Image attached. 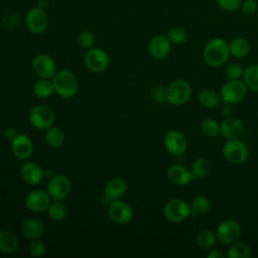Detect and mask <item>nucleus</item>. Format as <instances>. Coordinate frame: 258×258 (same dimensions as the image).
I'll return each mask as SVG.
<instances>
[{
  "label": "nucleus",
  "mask_w": 258,
  "mask_h": 258,
  "mask_svg": "<svg viewBox=\"0 0 258 258\" xmlns=\"http://www.w3.org/2000/svg\"><path fill=\"white\" fill-rule=\"evenodd\" d=\"M19 19H20V17L18 14H9V15L4 16L0 20V25L2 28L6 29V30H11L18 24Z\"/></svg>",
  "instance_id": "40"
},
{
  "label": "nucleus",
  "mask_w": 258,
  "mask_h": 258,
  "mask_svg": "<svg viewBox=\"0 0 258 258\" xmlns=\"http://www.w3.org/2000/svg\"><path fill=\"white\" fill-rule=\"evenodd\" d=\"M243 129L242 121L236 116H228L220 123V134L226 139L238 138Z\"/></svg>",
  "instance_id": "19"
},
{
  "label": "nucleus",
  "mask_w": 258,
  "mask_h": 258,
  "mask_svg": "<svg viewBox=\"0 0 258 258\" xmlns=\"http://www.w3.org/2000/svg\"><path fill=\"white\" fill-rule=\"evenodd\" d=\"M190 173L192 178L200 179L206 177L211 170V163L205 157L197 158L190 165Z\"/></svg>",
  "instance_id": "27"
},
{
  "label": "nucleus",
  "mask_w": 258,
  "mask_h": 258,
  "mask_svg": "<svg viewBox=\"0 0 258 258\" xmlns=\"http://www.w3.org/2000/svg\"><path fill=\"white\" fill-rule=\"evenodd\" d=\"M223 155L232 164H242L249 156V148L239 138L227 139L223 146Z\"/></svg>",
  "instance_id": "5"
},
{
  "label": "nucleus",
  "mask_w": 258,
  "mask_h": 258,
  "mask_svg": "<svg viewBox=\"0 0 258 258\" xmlns=\"http://www.w3.org/2000/svg\"><path fill=\"white\" fill-rule=\"evenodd\" d=\"M108 216L110 220L116 224L124 225L133 218V209L131 206L120 200H113L108 208Z\"/></svg>",
  "instance_id": "11"
},
{
  "label": "nucleus",
  "mask_w": 258,
  "mask_h": 258,
  "mask_svg": "<svg viewBox=\"0 0 258 258\" xmlns=\"http://www.w3.org/2000/svg\"><path fill=\"white\" fill-rule=\"evenodd\" d=\"M20 232L26 239L35 240L43 236L44 227L39 220L35 218H26L20 223Z\"/></svg>",
  "instance_id": "21"
},
{
  "label": "nucleus",
  "mask_w": 258,
  "mask_h": 258,
  "mask_svg": "<svg viewBox=\"0 0 258 258\" xmlns=\"http://www.w3.org/2000/svg\"><path fill=\"white\" fill-rule=\"evenodd\" d=\"M190 217L197 215H205L211 210V202L208 198L203 196L196 197L190 203Z\"/></svg>",
  "instance_id": "30"
},
{
  "label": "nucleus",
  "mask_w": 258,
  "mask_h": 258,
  "mask_svg": "<svg viewBox=\"0 0 258 258\" xmlns=\"http://www.w3.org/2000/svg\"><path fill=\"white\" fill-rule=\"evenodd\" d=\"M71 188V180L64 174L52 175L47 183V192L53 201H61L66 199L69 196Z\"/></svg>",
  "instance_id": "10"
},
{
  "label": "nucleus",
  "mask_w": 258,
  "mask_h": 258,
  "mask_svg": "<svg viewBox=\"0 0 258 258\" xmlns=\"http://www.w3.org/2000/svg\"><path fill=\"white\" fill-rule=\"evenodd\" d=\"M198 100L200 105H202V107L206 108V109H215L217 108L222 99L220 94H218L216 91L212 90V89H204L199 93L198 96Z\"/></svg>",
  "instance_id": "24"
},
{
  "label": "nucleus",
  "mask_w": 258,
  "mask_h": 258,
  "mask_svg": "<svg viewBox=\"0 0 258 258\" xmlns=\"http://www.w3.org/2000/svg\"><path fill=\"white\" fill-rule=\"evenodd\" d=\"M19 246L18 237L9 230H0V253H14Z\"/></svg>",
  "instance_id": "23"
},
{
  "label": "nucleus",
  "mask_w": 258,
  "mask_h": 258,
  "mask_svg": "<svg viewBox=\"0 0 258 258\" xmlns=\"http://www.w3.org/2000/svg\"><path fill=\"white\" fill-rule=\"evenodd\" d=\"M11 151L17 159L26 160L33 152L32 140L26 134H17L11 140Z\"/></svg>",
  "instance_id": "16"
},
{
  "label": "nucleus",
  "mask_w": 258,
  "mask_h": 258,
  "mask_svg": "<svg viewBox=\"0 0 258 258\" xmlns=\"http://www.w3.org/2000/svg\"><path fill=\"white\" fill-rule=\"evenodd\" d=\"M197 245L203 249H211L217 242L216 234L210 230H201L196 236Z\"/></svg>",
  "instance_id": "32"
},
{
  "label": "nucleus",
  "mask_w": 258,
  "mask_h": 258,
  "mask_svg": "<svg viewBox=\"0 0 258 258\" xmlns=\"http://www.w3.org/2000/svg\"><path fill=\"white\" fill-rule=\"evenodd\" d=\"M163 145L169 154L180 156L186 151L187 139L180 131L170 130L164 135Z\"/></svg>",
  "instance_id": "12"
},
{
  "label": "nucleus",
  "mask_w": 258,
  "mask_h": 258,
  "mask_svg": "<svg viewBox=\"0 0 258 258\" xmlns=\"http://www.w3.org/2000/svg\"><path fill=\"white\" fill-rule=\"evenodd\" d=\"M25 25L34 34L43 32L47 26V15L40 7H34L27 11L25 15Z\"/></svg>",
  "instance_id": "15"
},
{
  "label": "nucleus",
  "mask_w": 258,
  "mask_h": 258,
  "mask_svg": "<svg viewBox=\"0 0 258 258\" xmlns=\"http://www.w3.org/2000/svg\"><path fill=\"white\" fill-rule=\"evenodd\" d=\"M242 228L238 221L234 219H226L222 221L216 229L217 241L224 245H231L237 242L241 236Z\"/></svg>",
  "instance_id": "7"
},
{
  "label": "nucleus",
  "mask_w": 258,
  "mask_h": 258,
  "mask_svg": "<svg viewBox=\"0 0 258 258\" xmlns=\"http://www.w3.org/2000/svg\"><path fill=\"white\" fill-rule=\"evenodd\" d=\"M167 37L169 38L171 43L174 44H182L186 41L187 33L184 28L180 26H173L167 32Z\"/></svg>",
  "instance_id": "35"
},
{
  "label": "nucleus",
  "mask_w": 258,
  "mask_h": 258,
  "mask_svg": "<svg viewBox=\"0 0 258 258\" xmlns=\"http://www.w3.org/2000/svg\"><path fill=\"white\" fill-rule=\"evenodd\" d=\"M66 140L64 132L59 127L51 126L46 130L45 133V141L48 146L52 148H58L62 146Z\"/></svg>",
  "instance_id": "28"
},
{
  "label": "nucleus",
  "mask_w": 258,
  "mask_h": 258,
  "mask_svg": "<svg viewBox=\"0 0 258 258\" xmlns=\"http://www.w3.org/2000/svg\"><path fill=\"white\" fill-rule=\"evenodd\" d=\"M201 130L208 137H216L220 134V124L213 118H207L202 122Z\"/></svg>",
  "instance_id": "34"
},
{
  "label": "nucleus",
  "mask_w": 258,
  "mask_h": 258,
  "mask_svg": "<svg viewBox=\"0 0 258 258\" xmlns=\"http://www.w3.org/2000/svg\"><path fill=\"white\" fill-rule=\"evenodd\" d=\"M127 191V182L119 177L110 179L104 187V194L111 200H117L123 197Z\"/></svg>",
  "instance_id": "22"
},
{
  "label": "nucleus",
  "mask_w": 258,
  "mask_h": 258,
  "mask_svg": "<svg viewBox=\"0 0 258 258\" xmlns=\"http://www.w3.org/2000/svg\"><path fill=\"white\" fill-rule=\"evenodd\" d=\"M28 119L34 128L38 130H47L53 126L54 112L51 108L45 105H36L30 110Z\"/></svg>",
  "instance_id": "8"
},
{
  "label": "nucleus",
  "mask_w": 258,
  "mask_h": 258,
  "mask_svg": "<svg viewBox=\"0 0 258 258\" xmlns=\"http://www.w3.org/2000/svg\"><path fill=\"white\" fill-rule=\"evenodd\" d=\"M151 99L156 104H162L166 102V88L162 86H156L151 91Z\"/></svg>",
  "instance_id": "41"
},
{
  "label": "nucleus",
  "mask_w": 258,
  "mask_h": 258,
  "mask_svg": "<svg viewBox=\"0 0 258 258\" xmlns=\"http://www.w3.org/2000/svg\"><path fill=\"white\" fill-rule=\"evenodd\" d=\"M52 84L54 92L63 99L73 98L79 89L77 77L67 70L56 72L52 77Z\"/></svg>",
  "instance_id": "2"
},
{
  "label": "nucleus",
  "mask_w": 258,
  "mask_h": 258,
  "mask_svg": "<svg viewBox=\"0 0 258 258\" xmlns=\"http://www.w3.org/2000/svg\"><path fill=\"white\" fill-rule=\"evenodd\" d=\"M170 40L167 35L157 34L151 38L148 44L149 54L155 59H163L165 58L171 48Z\"/></svg>",
  "instance_id": "17"
},
{
  "label": "nucleus",
  "mask_w": 258,
  "mask_h": 258,
  "mask_svg": "<svg viewBox=\"0 0 258 258\" xmlns=\"http://www.w3.org/2000/svg\"><path fill=\"white\" fill-rule=\"evenodd\" d=\"M225 73L229 80H239L243 77L244 69L239 63H230L226 67Z\"/></svg>",
  "instance_id": "38"
},
{
  "label": "nucleus",
  "mask_w": 258,
  "mask_h": 258,
  "mask_svg": "<svg viewBox=\"0 0 258 258\" xmlns=\"http://www.w3.org/2000/svg\"><path fill=\"white\" fill-rule=\"evenodd\" d=\"M230 54L236 58L245 57L250 51V44L243 37H236L229 43Z\"/></svg>",
  "instance_id": "25"
},
{
  "label": "nucleus",
  "mask_w": 258,
  "mask_h": 258,
  "mask_svg": "<svg viewBox=\"0 0 258 258\" xmlns=\"http://www.w3.org/2000/svg\"><path fill=\"white\" fill-rule=\"evenodd\" d=\"M28 252L33 257H41V256H43L45 254V252H46V244H45V242L43 240H41L40 238L33 240V242H31V244L29 245Z\"/></svg>",
  "instance_id": "36"
},
{
  "label": "nucleus",
  "mask_w": 258,
  "mask_h": 258,
  "mask_svg": "<svg viewBox=\"0 0 258 258\" xmlns=\"http://www.w3.org/2000/svg\"><path fill=\"white\" fill-rule=\"evenodd\" d=\"M78 42L80 44L81 47L83 48H87L90 49L92 47H94L95 44V36L91 31L88 30H84L82 31L79 36H78Z\"/></svg>",
  "instance_id": "37"
},
{
  "label": "nucleus",
  "mask_w": 258,
  "mask_h": 258,
  "mask_svg": "<svg viewBox=\"0 0 258 258\" xmlns=\"http://www.w3.org/2000/svg\"><path fill=\"white\" fill-rule=\"evenodd\" d=\"M241 10L246 15H253L258 10V3L256 0H244L241 4Z\"/></svg>",
  "instance_id": "42"
},
{
  "label": "nucleus",
  "mask_w": 258,
  "mask_h": 258,
  "mask_svg": "<svg viewBox=\"0 0 258 258\" xmlns=\"http://www.w3.org/2000/svg\"><path fill=\"white\" fill-rule=\"evenodd\" d=\"M251 256V248L244 242H235L230 245L227 252L228 258H249Z\"/></svg>",
  "instance_id": "31"
},
{
  "label": "nucleus",
  "mask_w": 258,
  "mask_h": 258,
  "mask_svg": "<svg viewBox=\"0 0 258 258\" xmlns=\"http://www.w3.org/2000/svg\"><path fill=\"white\" fill-rule=\"evenodd\" d=\"M4 134H5V136H6L7 139L12 140L18 133L16 132V130H15L13 127H8V128H6Z\"/></svg>",
  "instance_id": "44"
},
{
  "label": "nucleus",
  "mask_w": 258,
  "mask_h": 258,
  "mask_svg": "<svg viewBox=\"0 0 258 258\" xmlns=\"http://www.w3.org/2000/svg\"><path fill=\"white\" fill-rule=\"evenodd\" d=\"M217 5L227 12L237 11L242 4V0H216Z\"/></svg>",
  "instance_id": "39"
},
{
  "label": "nucleus",
  "mask_w": 258,
  "mask_h": 258,
  "mask_svg": "<svg viewBox=\"0 0 258 258\" xmlns=\"http://www.w3.org/2000/svg\"><path fill=\"white\" fill-rule=\"evenodd\" d=\"M85 64L93 73H102L108 68L109 56L104 49L92 47L85 55Z\"/></svg>",
  "instance_id": "13"
},
{
  "label": "nucleus",
  "mask_w": 258,
  "mask_h": 258,
  "mask_svg": "<svg viewBox=\"0 0 258 258\" xmlns=\"http://www.w3.org/2000/svg\"><path fill=\"white\" fill-rule=\"evenodd\" d=\"M243 80L248 90L258 92V63H252L244 69Z\"/></svg>",
  "instance_id": "26"
},
{
  "label": "nucleus",
  "mask_w": 258,
  "mask_h": 258,
  "mask_svg": "<svg viewBox=\"0 0 258 258\" xmlns=\"http://www.w3.org/2000/svg\"><path fill=\"white\" fill-rule=\"evenodd\" d=\"M208 258H225L226 254L224 252H222L221 250H211L208 254H207Z\"/></svg>",
  "instance_id": "43"
},
{
  "label": "nucleus",
  "mask_w": 258,
  "mask_h": 258,
  "mask_svg": "<svg viewBox=\"0 0 258 258\" xmlns=\"http://www.w3.org/2000/svg\"><path fill=\"white\" fill-rule=\"evenodd\" d=\"M248 88L244 82L239 80H229L220 91L222 102L228 105H237L241 103L247 96Z\"/></svg>",
  "instance_id": "3"
},
{
  "label": "nucleus",
  "mask_w": 258,
  "mask_h": 258,
  "mask_svg": "<svg viewBox=\"0 0 258 258\" xmlns=\"http://www.w3.org/2000/svg\"><path fill=\"white\" fill-rule=\"evenodd\" d=\"M167 179L178 186L186 185L192 179L190 170L181 164H172L166 170Z\"/></svg>",
  "instance_id": "20"
},
{
  "label": "nucleus",
  "mask_w": 258,
  "mask_h": 258,
  "mask_svg": "<svg viewBox=\"0 0 258 258\" xmlns=\"http://www.w3.org/2000/svg\"><path fill=\"white\" fill-rule=\"evenodd\" d=\"M32 70L39 79H50L56 73V64L48 54L39 53L32 59Z\"/></svg>",
  "instance_id": "14"
},
{
  "label": "nucleus",
  "mask_w": 258,
  "mask_h": 258,
  "mask_svg": "<svg viewBox=\"0 0 258 258\" xmlns=\"http://www.w3.org/2000/svg\"><path fill=\"white\" fill-rule=\"evenodd\" d=\"M20 175L27 184L36 185L45 177V170L35 162L26 161L21 165Z\"/></svg>",
  "instance_id": "18"
},
{
  "label": "nucleus",
  "mask_w": 258,
  "mask_h": 258,
  "mask_svg": "<svg viewBox=\"0 0 258 258\" xmlns=\"http://www.w3.org/2000/svg\"><path fill=\"white\" fill-rule=\"evenodd\" d=\"M24 204L29 211L36 214H41L47 212L51 204V198L47 191L36 188L26 195Z\"/></svg>",
  "instance_id": "9"
},
{
  "label": "nucleus",
  "mask_w": 258,
  "mask_h": 258,
  "mask_svg": "<svg viewBox=\"0 0 258 258\" xmlns=\"http://www.w3.org/2000/svg\"><path fill=\"white\" fill-rule=\"evenodd\" d=\"M229 43L221 38L215 37L210 39L203 50V57L206 62L211 68H218L223 66L230 56Z\"/></svg>",
  "instance_id": "1"
},
{
  "label": "nucleus",
  "mask_w": 258,
  "mask_h": 258,
  "mask_svg": "<svg viewBox=\"0 0 258 258\" xmlns=\"http://www.w3.org/2000/svg\"><path fill=\"white\" fill-rule=\"evenodd\" d=\"M47 214L52 221L59 222L66 218L68 214V210H67V207L60 201H54L50 204L47 210Z\"/></svg>",
  "instance_id": "33"
},
{
  "label": "nucleus",
  "mask_w": 258,
  "mask_h": 258,
  "mask_svg": "<svg viewBox=\"0 0 258 258\" xmlns=\"http://www.w3.org/2000/svg\"><path fill=\"white\" fill-rule=\"evenodd\" d=\"M54 92L52 81L49 79H39L33 85V93L40 99H46Z\"/></svg>",
  "instance_id": "29"
},
{
  "label": "nucleus",
  "mask_w": 258,
  "mask_h": 258,
  "mask_svg": "<svg viewBox=\"0 0 258 258\" xmlns=\"http://www.w3.org/2000/svg\"><path fill=\"white\" fill-rule=\"evenodd\" d=\"M232 112H233V109H232V105H228V104H225L223 107H222V113L225 117H228V116H231L232 115Z\"/></svg>",
  "instance_id": "45"
},
{
  "label": "nucleus",
  "mask_w": 258,
  "mask_h": 258,
  "mask_svg": "<svg viewBox=\"0 0 258 258\" xmlns=\"http://www.w3.org/2000/svg\"><path fill=\"white\" fill-rule=\"evenodd\" d=\"M163 216L170 223H181L190 217V206L182 199H171L164 205Z\"/></svg>",
  "instance_id": "6"
},
{
  "label": "nucleus",
  "mask_w": 258,
  "mask_h": 258,
  "mask_svg": "<svg viewBox=\"0 0 258 258\" xmlns=\"http://www.w3.org/2000/svg\"><path fill=\"white\" fill-rule=\"evenodd\" d=\"M191 96L190 85L183 79H176L166 87V102L172 106L184 105Z\"/></svg>",
  "instance_id": "4"
}]
</instances>
